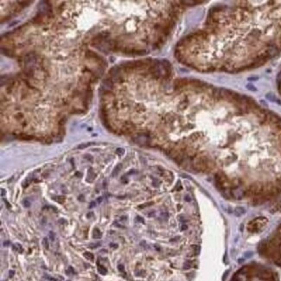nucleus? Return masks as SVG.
<instances>
[{
    "label": "nucleus",
    "mask_w": 281,
    "mask_h": 281,
    "mask_svg": "<svg viewBox=\"0 0 281 281\" xmlns=\"http://www.w3.org/2000/svg\"><path fill=\"white\" fill-rule=\"evenodd\" d=\"M268 220L264 216H259L251 221L247 225V230L250 233H258L261 231L267 224Z\"/></svg>",
    "instance_id": "nucleus-1"
},
{
    "label": "nucleus",
    "mask_w": 281,
    "mask_h": 281,
    "mask_svg": "<svg viewBox=\"0 0 281 281\" xmlns=\"http://www.w3.org/2000/svg\"><path fill=\"white\" fill-rule=\"evenodd\" d=\"M234 279V281H250L248 272L244 270H240V272H238L235 274Z\"/></svg>",
    "instance_id": "nucleus-2"
},
{
    "label": "nucleus",
    "mask_w": 281,
    "mask_h": 281,
    "mask_svg": "<svg viewBox=\"0 0 281 281\" xmlns=\"http://www.w3.org/2000/svg\"><path fill=\"white\" fill-rule=\"evenodd\" d=\"M113 87V84H112V81L109 79H105L103 81V88L105 89V91H110L112 90Z\"/></svg>",
    "instance_id": "nucleus-3"
},
{
    "label": "nucleus",
    "mask_w": 281,
    "mask_h": 281,
    "mask_svg": "<svg viewBox=\"0 0 281 281\" xmlns=\"http://www.w3.org/2000/svg\"><path fill=\"white\" fill-rule=\"evenodd\" d=\"M245 213H246V209H245L243 207H241V206H238V207H236V208L234 209V215H235L237 217L243 215Z\"/></svg>",
    "instance_id": "nucleus-4"
},
{
    "label": "nucleus",
    "mask_w": 281,
    "mask_h": 281,
    "mask_svg": "<svg viewBox=\"0 0 281 281\" xmlns=\"http://www.w3.org/2000/svg\"><path fill=\"white\" fill-rule=\"evenodd\" d=\"M102 236V234L101 232L100 231V229L98 228H95L93 231V239H100Z\"/></svg>",
    "instance_id": "nucleus-5"
},
{
    "label": "nucleus",
    "mask_w": 281,
    "mask_h": 281,
    "mask_svg": "<svg viewBox=\"0 0 281 281\" xmlns=\"http://www.w3.org/2000/svg\"><path fill=\"white\" fill-rule=\"evenodd\" d=\"M53 199L57 202L58 203L60 204H62L65 202V200H66V197L64 196H53Z\"/></svg>",
    "instance_id": "nucleus-6"
},
{
    "label": "nucleus",
    "mask_w": 281,
    "mask_h": 281,
    "mask_svg": "<svg viewBox=\"0 0 281 281\" xmlns=\"http://www.w3.org/2000/svg\"><path fill=\"white\" fill-rule=\"evenodd\" d=\"M18 137L20 138V139H23V140H31V139L34 138L33 136L25 135V134H19V135H18Z\"/></svg>",
    "instance_id": "nucleus-7"
},
{
    "label": "nucleus",
    "mask_w": 281,
    "mask_h": 281,
    "mask_svg": "<svg viewBox=\"0 0 281 281\" xmlns=\"http://www.w3.org/2000/svg\"><path fill=\"white\" fill-rule=\"evenodd\" d=\"M94 177H95V175H94V173L93 172V169L90 168L89 171H88V176H87V181H88V182H92L93 179H94Z\"/></svg>",
    "instance_id": "nucleus-8"
},
{
    "label": "nucleus",
    "mask_w": 281,
    "mask_h": 281,
    "mask_svg": "<svg viewBox=\"0 0 281 281\" xmlns=\"http://www.w3.org/2000/svg\"><path fill=\"white\" fill-rule=\"evenodd\" d=\"M83 255H84V257H85L87 259H88V260L93 261V260L94 259V256H93V254L92 253H90V252H85V253H83Z\"/></svg>",
    "instance_id": "nucleus-9"
},
{
    "label": "nucleus",
    "mask_w": 281,
    "mask_h": 281,
    "mask_svg": "<svg viewBox=\"0 0 281 281\" xmlns=\"http://www.w3.org/2000/svg\"><path fill=\"white\" fill-rule=\"evenodd\" d=\"M98 271L101 275H106L107 273V270L103 265H100L99 263H98Z\"/></svg>",
    "instance_id": "nucleus-10"
},
{
    "label": "nucleus",
    "mask_w": 281,
    "mask_h": 281,
    "mask_svg": "<svg viewBox=\"0 0 281 281\" xmlns=\"http://www.w3.org/2000/svg\"><path fill=\"white\" fill-rule=\"evenodd\" d=\"M121 168H122V165H118L116 167H115V169L113 170V172H112V177H114V176H117L118 174V172L120 171V170H121Z\"/></svg>",
    "instance_id": "nucleus-11"
},
{
    "label": "nucleus",
    "mask_w": 281,
    "mask_h": 281,
    "mask_svg": "<svg viewBox=\"0 0 281 281\" xmlns=\"http://www.w3.org/2000/svg\"><path fill=\"white\" fill-rule=\"evenodd\" d=\"M92 145H93V142H89V143H84V144H81V145H79V146H77V149H84V148H86V147H88V146H92Z\"/></svg>",
    "instance_id": "nucleus-12"
},
{
    "label": "nucleus",
    "mask_w": 281,
    "mask_h": 281,
    "mask_svg": "<svg viewBox=\"0 0 281 281\" xmlns=\"http://www.w3.org/2000/svg\"><path fill=\"white\" fill-rule=\"evenodd\" d=\"M100 246V242H97V243H91L88 245V247L91 248V249H95L97 247H99Z\"/></svg>",
    "instance_id": "nucleus-13"
},
{
    "label": "nucleus",
    "mask_w": 281,
    "mask_h": 281,
    "mask_svg": "<svg viewBox=\"0 0 281 281\" xmlns=\"http://www.w3.org/2000/svg\"><path fill=\"white\" fill-rule=\"evenodd\" d=\"M116 153H117L118 155H119V156H122V155L125 153V150H124L123 148H118V149L116 150Z\"/></svg>",
    "instance_id": "nucleus-14"
},
{
    "label": "nucleus",
    "mask_w": 281,
    "mask_h": 281,
    "mask_svg": "<svg viewBox=\"0 0 281 281\" xmlns=\"http://www.w3.org/2000/svg\"><path fill=\"white\" fill-rule=\"evenodd\" d=\"M153 204V202H147V203H145V204H142V205H139V209H144V208H146L148 206H152Z\"/></svg>",
    "instance_id": "nucleus-15"
},
{
    "label": "nucleus",
    "mask_w": 281,
    "mask_h": 281,
    "mask_svg": "<svg viewBox=\"0 0 281 281\" xmlns=\"http://www.w3.org/2000/svg\"><path fill=\"white\" fill-rule=\"evenodd\" d=\"M24 205L26 208H29V207H30V201H29L28 199L24 200Z\"/></svg>",
    "instance_id": "nucleus-16"
},
{
    "label": "nucleus",
    "mask_w": 281,
    "mask_h": 281,
    "mask_svg": "<svg viewBox=\"0 0 281 281\" xmlns=\"http://www.w3.org/2000/svg\"><path fill=\"white\" fill-rule=\"evenodd\" d=\"M43 244H44V246L46 247V249H49V241H48L47 238L43 239Z\"/></svg>",
    "instance_id": "nucleus-17"
},
{
    "label": "nucleus",
    "mask_w": 281,
    "mask_h": 281,
    "mask_svg": "<svg viewBox=\"0 0 281 281\" xmlns=\"http://www.w3.org/2000/svg\"><path fill=\"white\" fill-rule=\"evenodd\" d=\"M118 269L119 272H125V269H124V265H118Z\"/></svg>",
    "instance_id": "nucleus-18"
},
{
    "label": "nucleus",
    "mask_w": 281,
    "mask_h": 281,
    "mask_svg": "<svg viewBox=\"0 0 281 281\" xmlns=\"http://www.w3.org/2000/svg\"><path fill=\"white\" fill-rule=\"evenodd\" d=\"M24 118V115L22 114V113H19V114H17V116H16V118L17 119H18V120H20V119H22Z\"/></svg>",
    "instance_id": "nucleus-19"
},
{
    "label": "nucleus",
    "mask_w": 281,
    "mask_h": 281,
    "mask_svg": "<svg viewBox=\"0 0 281 281\" xmlns=\"http://www.w3.org/2000/svg\"><path fill=\"white\" fill-rule=\"evenodd\" d=\"M137 220L139 222H141V223H145V221H144V219H143V218H141L140 216H137Z\"/></svg>",
    "instance_id": "nucleus-20"
},
{
    "label": "nucleus",
    "mask_w": 281,
    "mask_h": 281,
    "mask_svg": "<svg viewBox=\"0 0 281 281\" xmlns=\"http://www.w3.org/2000/svg\"><path fill=\"white\" fill-rule=\"evenodd\" d=\"M4 202H5V205H6V207L8 208V209H11V204L7 202V200H5V199H4Z\"/></svg>",
    "instance_id": "nucleus-21"
},
{
    "label": "nucleus",
    "mask_w": 281,
    "mask_h": 281,
    "mask_svg": "<svg viewBox=\"0 0 281 281\" xmlns=\"http://www.w3.org/2000/svg\"><path fill=\"white\" fill-rule=\"evenodd\" d=\"M49 236H50V239H51L52 240H54V239H55V236H54V234H53L52 232H49Z\"/></svg>",
    "instance_id": "nucleus-22"
},
{
    "label": "nucleus",
    "mask_w": 281,
    "mask_h": 281,
    "mask_svg": "<svg viewBox=\"0 0 281 281\" xmlns=\"http://www.w3.org/2000/svg\"><path fill=\"white\" fill-rule=\"evenodd\" d=\"M65 120H66V118H62V119L60 121V123H59V124H60L61 125H64V123H65V122H64Z\"/></svg>",
    "instance_id": "nucleus-23"
},
{
    "label": "nucleus",
    "mask_w": 281,
    "mask_h": 281,
    "mask_svg": "<svg viewBox=\"0 0 281 281\" xmlns=\"http://www.w3.org/2000/svg\"><path fill=\"white\" fill-rule=\"evenodd\" d=\"M14 274H15V271H10V277H13L14 276Z\"/></svg>",
    "instance_id": "nucleus-24"
},
{
    "label": "nucleus",
    "mask_w": 281,
    "mask_h": 281,
    "mask_svg": "<svg viewBox=\"0 0 281 281\" xmlns=\"http://www.w3.org/2000/svg\"><path fill=\"white\" fill-rule=\"evenodd\" d=\"M110 246H111V247H114V248H115V247H118V245H117V244H113V243H111V244H110Z\"/></svg>",
    "instance_id": "nucleus-25"
},
{
    "label": "nucleus",
    "mask_w": 281,
    "mask_h": 281,
    "mask_svg": "<svg viewBox=\"0 0 281 281\" xmlns=\"http://www.w3.org/2000/svg\"><path fill=\"white\" fill-rule=\"evenodd\" d=\"M95 206V202H91L90 203V205H89V208L91 209V208H93V207H94Z\"/></svg>",
    "instance_id": "nucleus-26"
},
{
    "label": "nucleus",
    "mask_w": 281,
    "mask_h": 281,
    "mask_svg": "<svg viewBox=\"0 0 281 281\" xmlns=\"http://www.w3.org/2000/svg\"><path fill=\"white\" fill-rule=\"evenodd\" d=\"M1 192H2V193H1V196H4V195H5V190L4 189H1Z\"/></svg>",
    "instance_id": "nucleus-27"
},
{
    "label": "nucleus",
    "mask_w": 281,
    "mask_h": 281,
    "mask_svg": "<svg viewBox=\"0 0 281 281\" xmlns=\"http://www.w3.org/2000/svg\"><path fill=\"white\" fill-rule=\"evenodd\" d=\"M185 199H186V201H187V202H190V197H189V196H186V197H185Z\"/></svg>",
    "instance_id": "nucleus-28"
},
{
    "label": "nucleus",
    "mask_w": 281,
    "mask_h": 281,
    "mask_svg": "<svg viewBox=\"0 0 281 281\" xmlns=\"http://www.w3.org/2000/svg\"><path fill=\"white\" fill-rule=\"evenodd\" d=\"M102 201V197H99L98 198V202H100Z\"/></svg>",
    "instance_id": "nucleus-29"
},
{
    "label": "nucleus",
    "mask_w": 281,
    "mask_h": 281,
    "mask_svg": "<svg viewBox=\"0 0 281 281\" xmlns=\"http://www.w3.org/2000/svg\"><path fill=\"white\" fill-rule=\"evenodd\" d=\"M278 250H279V253L281 254V244H280V246H279V248H278Z\"/></svg>",
    "instance_id": "nucleus-30"
},
{
    "label": "nucleus",
    "mask_w": 281,
    "mask_h": 281,
    "mask_svg": "<svg viewBox=\"0 0 281 281\" xmlns=\"http://www.w3.org/2000/svg\"><path fill=\"white\" fill-rule=\"evenodd\" d=\"M186 228H187V226H183V228H182V229L184 230V229H186Z\"/></svg>",
    "instance_id": "nucleus-31"
},
{
    "label": "nucleus",
    "mask_w": 281,
    "mask_h": 281,
    "mask_svg": "<svg viewBox=\"0 0 281 281\" xmlns=\"http://www.w3.org/2000/svg\"><path fill=\"white\" fill-rule=\"evenodd\" d=\"M8 244H9V241H7V242H5V243L4 245H5V246H7Z\"/></svg>",
    "instance_id": "nucleus-32"
},
{
    "label": "nucleus",
    "mask_w": 281,
    "mask_h": 281,
    "mask_svg": "<svg viewBox=\"0 0 281 281\" xmlns=\"http://www.w3.org/2000/svg\"><path fill=\"white\" fill-rule=\"evenodd\" d=\"M68 281H69V280H68Z\"/></svg>",
    "instance_id": "nucleus-33"
}]
</instances>
